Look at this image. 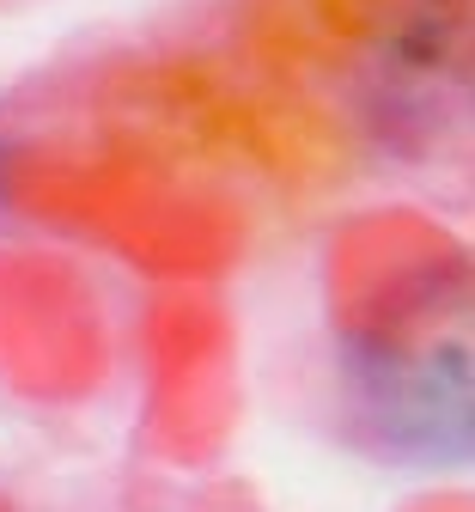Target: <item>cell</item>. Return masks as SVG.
Wrapping results in <instances>:
<instances>
[]
</instances>
